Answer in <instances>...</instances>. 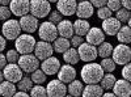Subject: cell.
I'll list each match as a JSON object with an SVG mask.
<instances>
[{
    "label": "cell",
    "instance_id": "277c9868",
    "mask_svg": "<svg viewBox=\"0 0 131 97\" xmlns=\"http://www.w3.org/2000/svg\"><path fill=\"white\" fill-rule=\"evenodd\" d=\"M17 63H18V67L21 68V71L26 72V73L34 72L39 67V60L33 54H24V55L18 57Z\"/></svg>",
    "mask_w": 131,
    "mask_h": 97
},
{
    "label": "cell",
    "instance_id": "44dd1931",
    "mask_svg": "<svg viewBox=\"0 0 131 97\" xmlns=\"http://www.w3.org/2000/svg\"><path fill=\"white\" fill-rule=\"evenodd\" d=\"M57 31L63 38H71L73 36V26L70 20H62L59 24H57Z\"/></svg>",
    "mask_w": 131,
    "mask_h": 97
},
{
    "label": "cell",
    "instance_id": "7c38bea8",
    "mask_svg": "<svg viewBox=\"0 0 131 97\" xmlns=\"http://www.w3.org/2000/svg\"><path fill=\"white\" fill-rule=\"evenodd\" d=\"M18 24L21 26V30H24L26 34H31V33H34L38 28V18L34 17L33 15H30V13H28L25 16L20 17Z\"/></svg>",
    "mask_w": 131,
    "mask_h": 97
},
{
    "label": "cell",
    "instance_id": "74e56055",
    "mask_svg": "<svg viewBox=\"0 0 131 97\" xmlns=\"http://www.w3.org/2000/svg\"><path fill=\"white\" fill-rule=\"evenodd\" d=\"M10 16H12V12H10L9 7H7V5L0 7V21H7V20H9Z\"/></svg>",
    "mask_w": 131,
    "mask_h": 97
},
{
    "label": "cell",
    "instance_id": "ac0fdd59",
    "mask_svg": "<svg viewBox=\"0 0 131 97\" xmlns=\"http://www.w3.org/2000/svg\"><path fill=\"white\" fill-rule=\"evenodd\" d=\"M76 78V70L71 66V64H64L60 66L58 71V80H60L64 84H68Z\"/></svg>",
    "mask_w": 131,
    "mask_h": 97
},
{
    "label": "cell",
    "instance_id": "11a10c76",
    "mask_svg": "<svg viewBox=\"0 0 131 97\" xmlns=\"http://www.w3.org/2000/svg\"><path fill=\"white\" fill-rule=\"evenodd\" d=\"M0 29H2V25H0Z\"/></svg>",
    "mask_w": 131,
    "mask_h": 97
},
{
    "label": "cell",
    "instance_id": "2e32d148",
    "mask_svg": "<svg viewBox=\"0 0 131 97\" xmlns=\"http://www.w3.org/2000/svg\"><path fill=\"white\" fill-rule=\"evenodd\" d=\"M112 89H113V93L117 97H130V94H131L130 81H127L125 79H121V80L117 79Z\"/></svg>",
    "mask_w": 131,
    "mask_h": 97
},
{
    "label": "cell",
    "instance_id": "52a82bcc",
    "mask_svg": "<svg viewBox=\"0 0 131 97\" xmlns=\"http://www.w3.org/2000/svg\"><path fill=\"white\" fill-rule=\"evenodd\" d=\"M2 31H3V37L5 39H16L20 33H21V26L18 24L17 20H13V18H9L7 21H4V24L2 26Z\"/></svg>",
    "mask_w": 131,
    "mask_h": 97
},
{
    "label": "cell",
    "instance_id": "8992f818",
    "mask_svg": "<svg viewBox=\"0 0 131 97\" xmlns=\"http://www.w3.org/2000/svg\"><path fill=\"white\" fill-rule=\"evenodd\" d=\"M38 34L41 41H45V42H54L58 38V31H57V25L51 24L50 21H45L39 25L38 29Z\"/></svg>",
    "mask_w": 131,
    "mask_h": 97
},
{
    "label": "cell",
    "instance_id": "cb8c5ba5",
    "mask_svg": "<svg viewBox=\"0 0 131 97\" xmlns=\"http://www.w3.org/2000/svg\"><path fill=\"white\" fill-rule=\"evenodd\" d=\"M16 92H17V88L15 83H10L8 80L0 83V96L2 97H13Z\"/></svg>",
    "mask_w": 131,
    "mask_h": 97
},
{
    "label": "cell",
    "instance_id": "30bf717a",
    "mask_svg": "<svg viewBox=\"0 0 131 97\" xmlns=\"http://www.w3.org/2000/svg\"><path fill=\"white\" fill-rule=\"evenodd\" d=\"M34 55L37 57L38 60H45L50 57H52V52H54V49H52V45L50 42H45V41H39V42H36V46H34Z\"/></svg>",
    "mask_w": 131,
    "mask_h": 97
},
{
    "label": "cell",
    "instance_id": "5bb4252c",
    "mask_svg": "<svg viewBox=\"0 0 131 97\" xmlns=\"http://www.w3.org/2000/svg\"><path fill=\"white\" fill-rule=\"evenodd\" d=\"M85 39H86V44L98 46L105 41V33L101 28H91L88 33L85 34Z\"/></svg>",
    "mask_w": 131,
    "mask_h": 97
},
{
    "label": "cell",
    "instance_id": "4fadbf2b",
    "mask_svg": "<svg viewBox=\"0 0 131 97\" xmlns=\"http://www.w3.org/2000/svg\"><path fill=\"white\" fill-rule=\"evenodd\" d=\"M9 9L12 15L21 17V16H25L29 13V9H30V0H10L9 3Z\"/></svg>",
    "mask_w": 131,
    "mask_h": 97
},
{
    "label": "cell",
    "instance_id": "9a60e30c",
    "mask_svg": "<svg viewBox=\"0 0 131 97\" xmlns=\"http://www.w3.org/2000/svg\"><path fill=\"white\" fill-rule=\"evenodd\" d=\"M76 0H58L57 2V10L62 16H72L76 12Z\"/></svg>",
    "mask_w": 131,
    "mask_h": 97
},
{
    "label": "cell",
    "instance_id": "7bdbcfd3",
    "mask_svg": "<svg viewBox=\"0 0 131 97\" xmlns=\"http://www.w3.org/2000/svg\"><path fill=\"white\" fill-rule=\"evenodd\" d=\"M106 2L107 0H91V4L93 7H97V8H101V7H105L106 5Z\"/></svg>",
    "mask_w": 131,
    "mask_h": 97
},
{
    "label": "cell",
    "instance_id": "ab89813d",
    "mask_svg": "<svg viewBox=\"0 0 131 97\" xmlns=\"http://www.w3.org/2000/svg\"><path fill=\"white\" fill-rule=\"evenodd\" d=\"M5 59H7V63H17L18 52L16 50H8V52L5 54Z\"/></svg>",
    "mask_w": 131,
    "mask_h": 97
},
{
    "label": "cell",
    "instance_id": "ee69618b",
    "mask_svg": "<svg viewBox=\"0 0 131 97\" xmlns=\"http://www.w3.org/2000/svg\"><path fill=\"white\" fill-rule=\"evenodd\" d=\"M121 5H122L125 9L130 10V9H131V0H121Z\"/></svg>",
    "mask_w": 131,
    "mask_h": 97
},
{
    "label": "cell",
    "instance_id": "8d00e7d4",
    "mask_svg": "<svg viewBox=\"0 0 131 97\" xmlns=\"http://www.w3.org/2000/svg\"><path fill=\"white\" fill-rule=\"evenodd\" d=\"M62 20H63V17H62V15L58 12V10H52V12L49 13V21L51 24H54V25L59 24Z\"/></svg>",
    "mask_w": 131,
    "mask_h": 97
},
{
    "label": "cell",
    "instance_id": "836d02e7",
    "mask_svg": "<svg viewBox=\"0 0 131 97\" xmlns=\"http://www.w3.org/2000/svg\"><path fill=\"white\" fill-rule=\"evenodd\" d=\"M29 92H30V94H29L30 97H47V94H46V88L42 87V85H38V84L33 85L31 89H30Z\"/></svg>",
    "mask_w": 131,
    "mask_h": 97
},
{
    "label": "cell",
    "instance_id": "bcb514c9",
    "mask_svg": "<svg viewBox=\"0 0 131 97\" xmlns=\"http://www.w3.org/2000/svg\"><path fill=\"white\" fill-rule=\"evenodd\" d=\"M7 46V39L3 37V36H0V52H2Z\"/></svg>",
    "mask_w": 131,
    "mask_h": 97
},
{
    "label": "cell",
    "instance_id": "d4e9b609",
    "mask_svg": "<svg viewBox=\"0 0 131 97\" xmlns=\"http://www.w3.org/2000/svg\"><path fill=\"white\" fill-rule=\"evenodd\" d=\"M119 44H123V45H128L131 42V30H130V26L126 25V26H121L118 30V33L115 34Z\"/></svg>",
    "mask_w": 131,
    "mask_h": 97
},
{
    "label": "cell",
    "instance_id": "ffe728a7",
    "mask_svg": "<svg viewBox=\"0 0 131 97\" xmlns=\"http://www.w3.org/2000/svg\"><path fill=\"white\" fill-rule=\"evenodd\" d=\"M121 26H122V24L115 17H109L102 21V31L107 36H115Z\"/></svg>",
    "mask_w": 131,
    "mask_h": 97
},
{
    "label": "cell",
    "instance_id": "6da1fadb",
    "mask_svg": "<svg viewBox=\"0 0 131 97\" xmlns=\"http://www.w3.org/2000/svg\"><path fill=\"white\" fill-rule=\"evenodd\" d=\"M104 76V70L98 63L89 62L81 68V80L86 84H98Z\"/></svg>",
    "mask_w": 131,
    "mask_h": 97
},
{
    "label": "cell",
    "instance_id": "8fae6325",
    "mask_svg": "<svg viewBox=\"0 0 131 97\" xmlns=\"http://www.w3.org/2000/svg\"><path fill=\"white\" fill-rule=\"evenodd\" d=\"M67 93V87L60 80H51L46 87L47 97H64Z\"/></svg>",
    "mask_w": 131,
    "mask_h": 97
},
{
    "label": "cell",
    "instance_id": "5b68a950",
    "mask_svg": "<svg viewBox=\"0 0 131 97\" xmlns=\"http://www.w3.org/2000/svg\"><path fill=\"white\" fill-rule=\"evenodd\" d=\"M30 15H33L37 18H43L47 17L49 13L51 12L50 9V3L47 0H30Z\"/></svg>",
    "mask_w": 131,
    "mask_h": 97
},
{
    "label": "cell",
    "instance_id": "4316f807",
    "mask_svg": "<svg viewBox=\"0 0 131 97\" xmlns=\"http://www.w3.org/2000/svg\"><path fill=\"white\" fill-rule=\"evenodd\" d=\"M63 60L67 63V64H71V66H73V64H76L80 59H79V54H78V50H76L75 47H70L68 50H66L63 52Z\"/></svg>",
    "mask_w": 131,
    "mask_h": 97
},
{
    "label": "cell",
    "instance_id": "60d3db41",
    "mask_svg": "<svg viewBox=\"0 0 131 97\" xmlns=\"http://www.w3.org/2000/svg\"><path fill=\"white\" fill-rule=\"evenodd\" d=\"M122 79L130 81L131 80V66H130V63L125 64L123 66V70H122Z\"/></svg>",
    "mask_w": 131,
    "mask_h": 97
},
{
    "label": "cell",
    "instance_id": "3957f363",
    "mask_svg": "<svg viewBox=\"0 0 131 97\" xmlns=\"http://www.w3.org/2000/svg\"><path fill=\"white\" fill-rule=\"evenodd\" d=\"M113 60L115 64H121V66H125V64L130 63L131 60V49L128 45H123L119 44L118 46L113 47Z\"/></svg>",
    "mask_w": 131,
    "mask_h": 97
},
{
    "label": "cell",
    "instance_id": "603a6c76",
    "mask_svg": "<svg viewBox=\"0 0 131 97\" xmlns=\"http://www.w3.org/2000/svg\"><path fill=\"white\" fill-rule=\"evenodd\" d=\"M73 26V33H76V36H80V37H84L86 33H88V30L91 29V25L86 20H81V18H78L72 24Z\"/></svg>",
    "mask_w": 131,
    "mask_h": 97
},
{
    "label": "cell",
    "instance_id": "7a4b0ae2",
    "mask_svg": "<svg viewBox=\"0 0 131 97\" xmlns=\"http://www.w3.org/2000/svg\"><path fill=\"white\" fill-rule=\"evenodd\" d=\"M34 46H36V39L33 36L30 34H20L17 38H16V42H15V47H16V51L21 55L24 54H31V51L34 50Z\"/></svg>",
    "mask_w": 131,
    "mask_h": 97
},
{
    "label": "cell",
    "instance_id": "f35d334b",
    "mask_svg": "<svg viewBox=\"0 0 131 97\" xmlns=\"http://www.w3.org/2000/svg\"><path fill=\"white\" fill-rule=\"evenodd\" d=\"M109 9L112 10V12H117L118 9H121L122 5H121V0H107L106 2V5Z\"/></svg>",
    "mask_w": 131,
    "mask_h": 97
},
{
    "label": "cell",
    "instance_id": "f1b7e54d",
    "mask_svg": "<svg viewBox=\"0 0 131 97\" xmlns=\"http://www.w3.org/2000/svg\"><path fill=\"white\" fill-rule=\"evenodd\" d=\"M117 78L114 76V73H106L102 76V79L100 80V87L105 91H110L113 88V85L115 83Z\"/></svg>",
    "mask_w": 131,
    "mask_h": 97
},
{
    "label": "cell",
    "instance_id": "816d5d0a",
    "mask_svg": "<svg viewBox=\"0 0 131 97\" xmlns=\"http://www.w3.org/2000/svg\"><path fill=\"white\" fill-rule=\"evenodd\" d=\"M47 2H49V3H57L58 0H47Z\"/></svg>",
    "mask_w": 131,
    "mask_h": 97
},
{
    "label": "cell",
    "instance_id": "c3c4849f",
    "mask_svg": "<svg viewBox=\"0 0 131 97\" xmlns=\"http://www.w3.org/2000/svg\"><path fill=\"white\" fill-rule=\"evenodd\" d=\"M101 97H117V96H115L114 93H104Z\"/></svg>",
    "mask_w": 131,
    "mask_h": 97
},
{
    "label": "cell",
    "instance_id": "7dc6e473",
    "mask_svg": "<svg viewBox=\"0 0 131 97\" xmlns=\"http://www.w3.org/2000/svg\"><path fill=\"white\" fill-rule=\"evenodd\" d=\"M13 97H30L26 92H21V91H18V92H16L15 94H13Z\"/></svg>",
    "mask_w": 131,
    "mask_h": 97
},
{
    "label": "cell",
    "instance_id": "f546056e",
    "mask_svg": "<svg viewBox=\"0 0 131 97\" xmlns=\"http://www.w3.org/2000/svg\"><path fill=\"white\" fill-rule=\"evenodd\" d=\"M112 52H113V46H112V44H109V42L104 41L102 44L98 45V47H97V55L101 57V58L110 57Z\"/></svg>",
    "mask_w": 131,
    "mask_h": 97
},
{
    "label": "cell",
    "instance_id": "484cf974",
    "mask_svg": "<svg viewBox=\"0 0 131 97\" xmlns=\"http://www.w3.org/2000/svg\"><path fill=\"white\" fill-rule=\"evenodd\" d=\"M71 47V44H70V39L68 38H63V37H59L54 41V45H52V49L55 52H59V54H63L66 50H68Z\"/></svg>",
    "mask_w": 131,
    "mask_h": 97
},
{
    "label": "cell",
    "instance_id": "d6a6232c",
    "mask_svg": "<svg viewBox=\"0 0 131 97\" xmlns=\"http://www.w3.org/2000/svg\"><path fill=\"white\" fill-rule=\"evenodd\" d=\"M33 87V81L29 76H23L21 78V80L18 81V91L21 92H29Z\"/></svg>",
    "mask_w": 131,
    "mask_h": 97
},
{
    "label": "cell",
    "instance_id": "681fc988",
    "mask_svg": "<svg viewBox=\"0 0 131 97\" xmlns=\"http://www.w3.org/2000/svg\"><path fill=\"white\" fill-rule=\"evenodd\" d=\"M10 3V0H0V4L2 5H8Z\"/></svg>",
    "mask_w": 131,
    "mask_h": 97
},
{
    "label": "cell",
    "instance_id": "d590c367",
    "mask_svg": "<svg viewBox=\"0 0 131 97\" xmlns=\"http://www.w3.org/2000/svg\"><path fill=\"white\" fill-rule=\"evenodd\" d=\"M97 16H98V18H101L104 21V20H106L109 17H112V10L109 9L107 7H101V8H98V10H97Z\"/></svg>",
    "mask_w": 131,
    "mask_h": 97
},
{
    "label": "cell",
    "instance_id": "4dcf8cb0",
    "mask_svg": "<svg viewBox=\"0 0 131 97\" xmlns=\"http://www.w3.org/2000/svg\"><path fill=\"white\" fill-rule=\"evenodd\" d=\"M100 66H101V68L104 70V72L106 71L107 73H113L114 70H115V66H117V64L114 63V60H113L110 57H107V58H102Z\"/></svg>",
    "mask_w": 131,
    "mask_h": 97
},
{
    "label": "cell",
    "instance_id": "f907efd6",
    "mask_svg": "<svg viewBox=\"0 0 131 97\" xmlns=\"http://www.w3.org/2000/svg\"><path fill=\"white\" fill-rule=\"evenodd\" d=\"M2 81H4V76H3V71L0 70V83Z\"/></svg>",
    "mask_w": 131,
    "mask_h": 97
},
{
    "label": "cell",
    "instance_id": "e575fe53",
    "mask_svg": "<svg viewBox=\"0 0 131 97\" xmlns=\"http://www.w3.org/2000/svg\"><path fill=\"white\" fill-rule=\"evenodd\" d=\"M115 18H117L121 24H122V23H127V21L130 20V10H127V9H125V8L118 9Z\"/></svg>",
    "mask_w": 131,
    "mask_h": 97
},
{
    "label": "cell",
    "instance_id": "7402d4cb",
    "mask_svg": "<svg viewBox=\"0 0 131 97\" xmlns=\"http://www.w3.org/2000/svg\"><path fill=\"white\" fill-rule=\"evenodd\" d=\"M104 94V89L98 84H86L84 87L81 96L83 97H101Z\"/></svg>",
    "mask_w": 131,
    "mask_h": 97
},
{
    "label": "cell",
    "instance_id": "1f68e13d",
    "mask_svg": "<svg viewBox=\"0 0 131 97\" xmlns=\"http://www.w3.org/2000/svg\"><path fill=\"white\" fill-rule=\"evenodd\" d=\"M33 84H38V85H42L43 83L46 81V75L42 70H36L34 72H31V76H30Z\"/></svg>",
    "mask_w": 131,
    "mask_h": 97
},
{
    "label": "cell",
    "instance_id": "9f6ffc18",
    "mask_svg": "<svg viewBox=\"0 0 131 97\" xmlns=\"http://www.w3.org/2000/svg\"><path fill=\"white\" fill-rule=\"evenodd\" d=\"M0 97H2V96H0Z\"/></svg>",
    "mask_w": 131,
    "mask_h": 97
},
{
    "label": "cell",
    "instance_id": "b9f144b4",
    "mask_svg": "<svg viewBox=\"0 0 131 97\" xmlns=\"http://www.w3.org/2000/svg\"><path fill=\"white\" fill-rule=\"evenodd\" d=\"M83 42H84V38L83 37H80V36H72L71 37V42H70V44L72 45V47H75V49H78L81 44H83Z\"/></svg>",
    "mask_w": 131,
    "mask_h": 97
},
{
    "label": "cell",
    "instance_id": "9c48e42d",
    "mask_svg": "<svg viewBox=\"0 0 131 97\" xmlns=\"http://www.w3.org/2000/svg\"><path fill=\"white\" fill-rule=\"evenodd\" d=\"M78 54H79V59H81L83 62H94V59L98 57L97 55V47L89 44H83L78 47Z\"/></svg>",
    "mask_w": 131,
    "mask_h": 97
},
{
    "label": "cell",
    "instance_id": "db71d44e",
    "mask_svg": "<svg viewBox=\"0 0 131 97\" xmlns=\"http://www.w3.org/2000/svg\"><path fill=\"white\" fill-rule=\"evenodd\" d=\"M76 2H85V0H76Z\"/></svg>",
    "mask_w": 131,
    "mask_h": 97
},
{
    "label": "cell",
    "instance_id": "f5cc1de1",
    "mask_svg": "<svg viewBox=\"0 0 131 97\" xmlns=\"http://www.w3.org/2000/svg\"><path fill=\"white\" fill-rule=\"evenodd\" d=\"M64 97H73V96H71V94H66Z\"/></svg>",
    "mask_w": 131,
    "mask_h": 97
},
{
    "label": "cell",
    "instance_id": "f6af8a7d",
    "mask_svg": "<svg viewBox=\"0 0 131 97\" xmlns=\"http://www.w3.org/2000/svg\"><path fill=\"white\" fill-rule=\"evenodd\" d=\"M7 64V59H5V55H3L2 52H0V70H3Z\"/></svg>",
    "mask_w": 131,
    "mask_h": 97
},
{
    "label": "cell",
    "instance_id": "e0dca14e",
    "mask_svg": "<svg viewBox=\"0 0 131 97\" xmlns=\"http://www.w3.org/2000/svg\"><path fill=\"white\" fill-rule=\"evenodd\" d=\"M59 68H60V62L55 57H50L45 59L41 64V70L45 72V75H55L58 73Z\"/></svg>",
    "mask_w": 131,
    "mask_h": 97
},
{
    "label": "cell",
    "instance_id": "d6986e66",
    "mask_svg": "<svg viewBox=\"0 0 131 97\" xmlns=\"http://www.w3.org/2000/svg\"><path fill=\"white\" fill-rule=\"evenodd\" d=\"M93 12H94V7L88 2V0H85V2H79V4L76 5V16L81 20H86L93 16Z\"/></svg>",
    "mask_w": 131,
    "mask_h": 97
},
{
    "label": "cell",
    "instance_id": "ba28073f",
    "mask_svg": "<svg viewBox=\"0 0 131 97\" xmlns=\"http://www.w3.org/2000/svg\"><path fill=\"white\" fill-rule=\"evenodd\" d=\"M3 76L5 80L10 83H18L23 78V71H21L17 63H8L3 68Z\"/></svg>",
    "mask_w": 131,
    "mask_h": 97
},
{
    "label": "cell",
    "instance_id": "83f0119b",
    "mask_svg": "<svg viewBox=\"0 0 131 97\" xmlns=\"http://www.w3.org/2000/svg\"><path fill=\"white\" fill-rule=\"evenodd\" d=\"M84 89V85L80 80H72L71 83H68V87H67V92L68 94L73 96V97H79L81 96V92Z\"/></svg>",
    "mask_w": 131,
    "mask_h": 97
}]
</instances>
